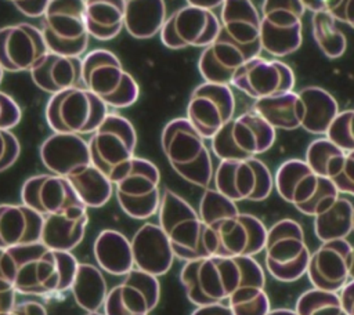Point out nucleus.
I'll list each match as a JSON object with an SVG mask.
<instances>
[{"instance_id": "6", "label": "nucleus", "mask_w": 354, "mask_h": 315, "mask_svg": "<svg viewBox=\"0 0 354 315\" xmlns=\"http://www.w3.org/2000/svg\"><path fill=\"white\" fill-rule=\"evenodd\" d=\"M87 144L91 164L115 184L127 171L134 158L137 133L129 119L108 112Z\"/></svg>"}, {"instance_id": "56", "label": "nucleus", "mask_w": 354, "mask_h": 315, "mask_svg": "<svg viewBox=\"0 0 354 315\" xmlns=\"http://www.w3.org/2000/svg\"><path fill=\"white\" fill-rule=\"evenodd\" d=\"M267 315H297L295 309H289V308H275V309H270V312Z\"/></svg>"}, {"instance_id": "28", "label": "nucleus", "mask_w": 354, "mask_h": 315, "mask_svg": "<svg viewBox=\"0 0 354 315\" xmlns=\"http://www.w3.org/2000/svg\"><path fill=\"white\" fill-rule=\"evenodd\" d=\"M32 82L43 91L57 94L72 87H84L80 57L47 52L30 70Z\"/></svg>"}, {"instance_id": "27", "label": "nucleus", "mask_w": 354, "mask_h": 315, "mask_svg": "<svg viewBox=\"0 0 354 315\" xmlns=\"http://www.w3.org/2000/svg\"><path fill=\"white\" fill-rule=\"evenodd\" d=\"M87 224V207L83 204L44 216L40 242L51 250L71 251L83 240Z\"/></svg>"}, {"instance_id": "3", "label": "nucleus", "mask_w": 354, "mask_h": 315, "mask_svg": "<svg viewBox=\"0 0 354 315\" xmlns=\"http://www.w3.org/2000/svg\"><path fill=\"white\" fill-rule=\"evenodd\" d=\"M274 188L285 202L308 217L326 210L340 193L329 178L315 174L303 159L282 162L274 175Z\"/></svg>"}, {"instance_id": "24", "label": "nucleus", "mask_w": 354, "mask_h": 315, "mask_svg": "<svg viewBox=\"0 0 354 315\" xmlns=\"http://www.w3.org/2000/svg\"><path fill=\"white\" fill-rule=\"evenodd\" d=\"M40 159L48 171L65 178L91 164L87 141L69 133L47 137L40 145Z\"/></svg>"}, {"instance_id": "8", "label": "nucleus", "mask_w": 354, "mask_h": 315, "mask_svg": "<svg viewBox=\"0 0 354 315\" xmlns=\"http://www.w3.org/2000/svg\"><path fill=\"white\" fill-rule=\"evenodd\" d=\"M274 142L275 128L253 109L234 116L210 138L212 152L218 160L257 158Z\"/></svg>"}, {"instance_id": "40", "label": "nucleus", "mask_w": 354, "mask_h": 315, "mask_svg": "<svg viewBox=\"0 0 354 315\" xmlns=\"http://www.w3.org/2000/svg\"><path fill=\"white\" fill-rule=\"evenodd\" d=\"M344 158L346 152L324 135L321 138L313 140L308 144L304 155V162L315 174L324 178H329L332 181L342 171Z\"/></svg>"}, {"instance_id": "41", "label": "nucleus", "mask_w": 354, "mask_h": 315, "mask_svg": "<svg viewBox=\"0 0 354 315\" xmlns=\"http://www.w3.org/2000/svg\"><path fill=\"white\" fill-rule=\"evenodd\" d=\"M313 37L321 52L330 59L340 58L347 50V39L337 28V21L330 12H313Z\"/></svg>"}, {"instance_id": "11", "label": "nucleus", "mask_w": 354, "mask_h": 315, "mask_svg": "<svg viewBox=\"0 0 354 315\" xmlns=\"http://www.w3.org/2000/svg\"><path fill=\"white\" fill-rule=\"evenodd\" d=\"M304 6L300 0H263L260 8V46L275 58L297 51L303 40Z\"/></svg>"}, {"instance_id": "62", "label": "nucleus", "mask_w": 354, "mask_h": 315, "mask_svg": "<svg viewBox=\"0 0 354 315\" xmlns=\"http://www.w3.org/2000/svg\"><path fill=\"white\" fill-rule=\"evenodd\" d=\"M353 232H354V209H353Z\"/></svg>"}, {"instance_id": "34", "label": "nucleus", "mask_w": 354, "mask_h": 315, "mask_svg": "<svg viewBox=\"0 0 354 315\" xmlns=\"http://www.w3.org/2000/svg\"><path fill=\"white\" fill-rule=\"evenodd\" d=\"M297 94L304 105L301 128L310 134L325 135L330 123L340 112L337 101L330 93L317 86H307Z\"/></svg>"}, {"instance_id": "33", "label": "nucleus", "mask_w": 354, "mask_h": 315, "mask_svg": "<svg viewBox=\"0 0 354 315\" xmlns=\"http://www.w3.org/2000/svg\"><path fill=\"white\" fill-rule=\"evenodd\" d=\"M126 0H84V22L90 36L106 41L124 28Z\"/></svg>"}, {"instance_id": "14", "label": "nucleus", "mask_w": 354, "mask_h": 315, "mask_svg": "<svg viewBox=\"0 0 354 315\" xmlns=\"http://www.w3.org/2000/svg\"><path fill=\"white\" fill-rule=\"evenodd\" d=\"M266 238L267 227L259 217L239 213L213 232L203 231V249L206 257H254L264 250Z\"/></svg>"}, {"instance_id": "23", "label": "nucleus", "mask_w": 354, "mask_h": 315, "mask_svg": "<svg viewBox=\"0 0 354 315\" xmlns=\"http://www.w3.org/2000/svg\"><path fill=\"white\" fill-rule=\"evenodd\" d=\"M253 57L256 55L252 51L241 47L220 29L218 36L203 47L198 69L205 82L230 86L234 73Z\"/></svg>"}, {"instance_id": "12", "label": "nucleus", "mask_w": 354, "mask_h": 315, "mask_svg": "<svg viewBox=\"0 0 354 315\" xmlns=\"http://www.w3.org/2000/svg\"><path fill=\"white\" fill-rule=\"evenodd\" d=\"M160 173L151 160L134 156L127 171L113 187L120 209L130 218L147 220L158 213L160 203Z\"/></svg>"}, {"instance_id": "26", "label": "nucleus", "mask_w": 354, "mask_h": 315, "mask_svg": "<svg viewBox=\"0 0 354 315\" xmlns=\"http://www.w3.org/2000/svg\"><path fill=\"white\" fill-rule=\"evenodd\" d=\"M220 12L221 30L241 47L260 55V12L252 0H224Z\"/></svg>"}, {"instance_id": "16", "label": "nucleus", "mask_w": 354, "mask_h": 315, "mask_svg": "<svg viewBox=\"0 0 354 315\" xmlns=\"http://www.w3.org/2000/svg\"><path fill=\"white\" fill-rule=\"evenodd\" d=\"M234 113L235 97L231 87L203 82L192 91L185 117L205 140H210Z\"/></svg>"}, {"instance_id": "43", "label": "nucleus", "mask_w": 354, "mask_h": 315, "mask_svg": "<svg viewBox=\"0 0 354 315\" xmlns=\"http://www.w3.org/2000/svg\"><path fill=\"white\" fill-rule=\"evenodd\" d=\"M297 315H347L339 293L311 287L303 292L295 304Z\"/></svg>"}, {"instance_id": "37", "label": "nucleus", "mask_w": 354, "mask_h": 315, "mask_svg": "<svg viewBox=\"0 0 354 315\" xmlns=\"http://www.w3.org/2000/svg\"><path fill=\"white\" fill-rule=\"evenodd\" d=\"M76 304L86 312L100 311L104 305L108 286L102 271L87 262H79L76 274L69 289Z\"/></svg>"}, {"instance_id": "1", "label": "nucleus", "mask_w": 354, "mask_h": 315, "mask_svg": "<svg viewBox=\"0 0 354 315\" xmlns=\"http://www.w3.org/2000/svg\"><path fill=\"white\" fill-rule=\"evenodd\" d=\"M206 140L187 117L171 119L162 130V151L171 169L187 182L207 188L213 180V162Z\"/></svg>"}, {"instance_id": "51", "label": "nucleus", "mask_w": 354, "mask_h": 315, "mask_svg": "<svg viewBox=\"0 0 354 315\" xmlns=\"http://www.w3.org/2000/svg\"><path fill=\"white\" fill-rule=\"evenodd\" d=\"M306 10L311 12H333L342 0H300Z\"/></svg>"}, {"instance_id": "58", "label": "nucleus", "mask_w": 354, "mask_h": 315, "mask_svg": "<svg viewBox=\"0 0 354 315\" xmlns=\"http://www.w3.org/2000/svg\"><path fill=\"white\" fill-rule=\"evenodd\" d=\"M1 250H3V249H0V256H1ZM0 290H14L12 286L4 279L3 274H1V268H0Z\"/></svg>"}, {"instance_id": "31", "label": "nucleus", "mask_w": 354, "mask_h": 315, "mask_svg": "<svg viewBox=\"0 0 354 315\" xmlns=\"http://www.w3.org/2000/svg\"><path fill=\"white\" fill-rule=\"evenodd\" d=\"M94 258L101 271L124 276L134 268L130 239L116 229H102L93 245Z\"/></svg>"}, {"instance_id": "54", "label": "nucleus", "mask_w": 354, "mask_h": 315, "mask_svg": "<svg viewBox=\"0 0 354 315\" xmlns=\"http://www.w3.org/2000/svg\"><path fill=\"white\" fill-rule=\"evenodd\" d=\"M15 290H0V312L10 311L15 304Z\"/></svg>"}, {"instance_id": "36", "label": "nucleus", "mask_w": 354, "mask_h": 315, "mask_svg": "<svg viewBox=\"0 0 354 315\" xmlns=\"http://www.w3.org/2000/svg\"><path fill=\"white\" fill-rule=\"evenodd\" d=\"M77 260L71 251L51 250L43 256L40 268V289L41 294L61 293L69 290L76 274Z\"/></svg>"}, {"instance_id": "52", "label": "nucleus", "mask_w": 354, "mask_h": 315, "mask_svg": "<svg viewBox=\"0 0 354 315\" xmlns=\"http://www.w3.org/2000/svg\"><path fill=\"white\" fill-rule=\"evenodd\" d=\"M191 315H234L227 303H213L206 305H198Z\"/></svg>"}, {"instance_id": "59", "label": "nucleus", "mask_w": 354, "mask_h": 315, "mask_svg": "<svg viewBox=\"0 0 354 315\" xmlns=\"http://www.w3.org/2000/svg\"><path fill=\"white\" fill-rule=\"evenodd\" d=\"M0 315H17L14 311H12V308L10 309V311H6V312H0Z\"/></svg>"}, {"instance_id": "4", "label": "nucleus", "mask_w": 354, "mask_h": 315, "mask_svg": "<svg viewBox=\"0 0 354 315\" xmlns=\"http://www.w3.org/2000/svg\"><path fill=\"white\" fill-rule=\"evenodd\" d=\"M82 80L84 88L97 95L108 108H129L140 95L136 79L123 69L119 58L105 48H95L84 55Z\"/></svg>"}, {"instance_id": "50", "label": "nucleus", "mask_w": 354, "mask_h": 315, "mask_svg": "<svg viewBox=\"0 0 354 315\" xmlns=\"http://www.w3.org/2000/svg\"><path fill=\"white\" fill-rule=\"evenodd\" d=\"M12 311L17 315H47L46 307L39 301H33V300H26V301L14 304Z\"/></svg>"}, {"instance_id": "61", "label": "nucleus", "mask_w": 354, "mask_h": 315, "mask_svg": "<svg viewBox=\"0 0 354 315\" xmlns=\"http://www.w3.org/2000/svg\"><path fill=\"white\" fill-rule=\"evenodd\" d=\"M3 75H4V69L0 66V83H1V80H3Z\"/></svg>"}, {"instance_id": "39", "label": "nucleus", "mask_w": 354, "mask_h": 315, "mask_svg": "<svg viewBox=\"0 0 354 315\" xmlns=\"http://www.w3.org/2000/svg\"><path fill=\"white\" fill-rule=\"evenodd\" d=\"M354 204L346 198H337L326 210L314 217V233L321 242L347 239L353 232Z\"/></svg>"}, {"instance_id": "13", "label": "nucleus", "mask_w": 354, "mask_h": 315, "mask_svg": "<svg viewBox=\"0 0 354 315\" xmlns=\"http://www.w3.org/2000/svg\"><path fill=\"white\" fill-rule=\"evenodd\" d=\"M214 188L235 203L263 202L274 189V175L257 158L220 160L213 171Z\"/></svg>"}, {"instance_id": "18", "label": "nucleus", "mask_w": 354, "mask_h": 315, "mask_svg": "<svg viewBox=\"0 0 354 315\" xmlns=\"http://www.w3.org/2000/svg\"><path fill=\"white\" fill-rule=\"evenodd\" d=\"M159 300L158 276L133 268L119 285L108 290L102 307L105 315H149Z\"/></svg>"}, {"instance_id": "53", "label": "nucleus", "mask_w": 354, "mask_h": 315, "mask_svg": "<svg viewBox=\"0 0 354 315\" xmlns=\"http://www.w3.org/2000/svg\"><path fill=\"white\" fill-rule=\"evenodd\" d=\"M340 303L347 315H354V280H348L339 292Z\"/></svg>"}, {"instance_id": "5", "label": "nucleus", "mask_w": 354, "mask_h": 315, "mask_svg": "<svg viewBox=\"0 0 354 315\" xmlns=\"http://www.w3.org/2000/svg\"><path fill=\"white\" fill-rule=\"evenodd\" d=\"M266 271L278 282L292 283L307 272L310 249L304 229L293 218H282L267 228L264 245Z\"/></svg>"}, {"instance_id": "25", "label": "nucleus", "mask_w": 354, "mask_h": 315, "mask_svg": "<svg viewBox=\"0 0 354 315\" xmlns=\"http://www.w3.org/2000/svg\"><path fill=\"white\" fill-rule=\"evenodd\" d=\"M130 243L134 268L158 278L170 271L176 257L167 236L158 224H142L134 232Z\"/></svg>"}, {"instance_id": "35", "label": "nucleus", "mask_w": 354, "mask_h": 315, "mask_svg": "<svg viewBox=\"0 0 354 315\" xmlns=\"http://www.w3.org/2000/svg\"><path fill=\"white\" fill-rule=\"evenodd\" d=\"M165 21V0H126L124 29L130 36L151 39L160 32Z\"/></svg>"}, {"instance_id": "17", "label": "nucleus", "mask_w": 354, "mask_h": 315, "mask_svg": "<svg viewBox=\"0 0 354 315\" xmlns=\"http://www.w3.org/2000/svg\"><path fill=\"white\" fill-rule=\"evenodd\" d=\"M296 79L292 68L279 59L256 55L248 59L232 76L230 86L253 99L292 91Z\"/></svg>"}, {"instance_id": "47", "label": "nucleus", "mask_w": 354, "mask_h": 315, "mask_svg": "<svg viewBox=\"0 0 354 315\" xmlns=\"http://www.w3.org/2000/svg\"><path fill=\"white\" fill-rule=\"evenodd\" d=\"M340 193L354 196V151L346 152L344 163L339 175L332 180Z\"/></svg>"}, {"instance_id": "55", "label": "nucleus", "mask_w": 354, "mask_h": 315, "mask_svg": "<svg viewBox=\"0 0 354 315\" xmlns=\"http://www.w3.org/2000/svg\"><path fill=\"white\" fill-rule=\"evenodd\" d=\"M185 1H187L188 6L209 10V11H213L216 8H221V6L224 3V0H185Z\"/></svg>"}, {"instance_id": "22", "label": "nucleus", "mask_w": 354, "mask_h": 315, "mask_svg": "<svg viewBox=\"0 0 354 315\" xmlns=\"http://www.w3.org/2000/svg\"><path fill=\"white\" fill-rule=\"evenodd\" d=\"M21 200L43 217L82 204L68 178L53 173L29 177L21 188Z\"/></svg>"}, {"instance_id": "10", "label": "nucleus", "mask_w": 354, "mask_h": 315, "mask_svg": "<svg viewBox=\"0 0 354 315\" xmlns=\"http://www.w3.org/2000/svg\"><path fill=\"white\" fill-rule=\"evenodd\" d=\"M40 30L50 52L66 57L84 54L90 36L84 22V0H50Z\"/></svg>"}, {"instance_id": "48", "label": "nucleus", "mask_w": 354, "mask_h": 315, "mask_svg": "<svg viewBox=\"0 0 354 315\" xmlns=\"http://www.w3.org/2000/svg\"><path fill=\"white\" fill-rule=\"evenodd\" d=\"M15 8L28 18H40L44 15L50 0H8Z\"/></svg>"}, {"instance_id": "57", "label": "nucleus", "mask_w": 354, "mask_h": 315, "mask_svg": "<svg viewBox=\"0 0 354 315\" xmlns=\"http://www.w3.org/2000/svg\"><path fill=\"white\" fill-rule=\"evenodd\" d=\"M348 280H354V246H351L350 265H348Z\"/></svg>"}, {"instance_id": "32", "label": "nucleus", "mask_w": 354, "mask_h": 315, "mask_svg": "<svg viewBox=\"0 0 354 315\" xmlns=\"http://www.w3.org/2000/svg\"><path fill=\"white\" fill-rule=\"evenodd\" d=\"M252 109L275 130H296L304 117V105L293 90L254 99Z\"/></svg>"}, {"instance_id": "29", "label": "nucleus", "mask_w": 354, "mask_h": 315, "mask_svg": "<svg viewBox=\"0 0 354 315\" xmlns=\"http://www.w3.org/2000/svg\"><path fill=\"white\" fill-rule=\"evenodd\" d=\"M44 217L22 204H0V249L40 242Z\"/></svg>"}, {"instance_id": "49", "label": "nucleus", "mask_w": 354, "mask_h": 315, "mask_svg": "<svg viewBox=\"0 0 354 315\" xmlns=\"http://www.w3.org/2000/svg\"><path fill=\"white\" fill-rule=\"evenodd\" d=\"M330 14L337 22H343L354 29V0H342L339 7Z\"/></svg>"}, {"instance_id": "44", "label": "nucleus", "mask_w": 354, "mask_h": 315, "mask_svg": "<svg viewBox=\"0 0 354 315\" xmlns=\"http://www.w3.org/2000/svg\"><path fill=\"white\" fill-rule=\"evenodd\" d=\"M325 137L344 152L354 151V109L340 111L330 123Z\"/></svg>"}, {"instance_id": "60", "label": "nucleus", "mask_w": 354, "mask_h": 315, "mask_svg": "<svg viewBox=\"0 0 354 315\" xmlns=\"http://www.w3.org/2000/svg\"><path fill=\"white\" fill-rule=\"evenodd\" d=\"M86 315H105V314H101L100 311H94V312H87Z\"/></svg>"}, {"instance_id": "7", "label": "nucleus", "mask_w": 354, "mask_h": 315, "mask_svg": "<svg viewBox=\"0 0 354 315\" xmlns=\"http://www.w3.org/2000/svg\"><path fill=\"white\" fill-rule=\"evenodd\" d=\"M156 214L158 225L167 236L176 258L185 262L206 257L202 221L198 211L184 198L165 188Z\"/></svg>"}, {"instance_id": "45", "label": "nucleus", "mask_w": 354, "mask_h": 315, "mask_svg": "<svg viewBox=\"0 0 354 315\" xmlns=\"http://www.w3.org/2000/svg\"><path fill=\"white\" fill-rule=\"evenodd\" d=\"M21 145L11 130H0V173L10 169L19 158Z\"/></svg>"}, {"instance_id": "30", "label": "nucleus", "mask_w": 354, "mask_h": 315, "mask_svg": "<svg viewBox=\"0 0 354 315\" xmlns=\"http://www.w3.org/2000/svg\"><path fill=\"white\" fill-rule=\"evenodd\" d=\"M266 274L259 265H246L242 269L236 290L227 304L234 315H267L271 309L270 297L264 289Z\"/></svg>"}, {"instance_id": "2", "label": "nucleus", "mask_w": 354, "mask_h": 315, "mask_svg": "<svg viewBox=\"0 0 354 315\" xmlns=\"http://www.w3.org/2000/svg\"><path fill=\"white\" fill-rule=\"evenodd\" d=\"M241 280L236 257L207 256L185 261L180 269V282L185 296L195 307L227 303Z\"/></svg>"}, {"instance_id": "15", "label": "nucleus", "mask_w": 354, "mask_h": 315, "mask_svg": "<svg viewBox=\"0 0 354 315\" xmlns=\"http://www.w3.org/2000/svg\"><path fill=\"white\" fill-rule=\"evenodd\" d=\"M220 29V19L213 11L187 4L166 18L159 33L165 47L180 50L209 46Z\"/></svg>"}, {"instance_id": "19", "label": "nucleus", "mask_w": 354, "mask_h": 315, "mask_svg": "<svg viewBox=\"0 0 354 315\" xmlns=\"http://www.w3.org/2000/svg\"><path fill=\"white\" fill-rule=\"evenodd\" d=\"M48 52L41 30L22 22L0 28V66L7 72H30Z\"/></svg>"}, {"instance_id": "46", "label": "nucleus", "mask_w": 354, "mask_h": 315, "mask_svg": "<svg viewBox=\"0 0 354 315\" xmlns=\"http://www.w3.org/2000/svg\"><path fill=\"white\" fill-rule=\"evenodd\" d=\"M22 117V111L12 97L0 91V130L14 128Z\"/></svg>"}, {"instance_id": "21", "label": "nucleus", "mask_w": 354, "mask_h": 315, "mask_svg": "<svg viewBox=\"0 0 354 315\" xmlns=\"http://www.w3.org/2000/svg\"><path fill=\"white\" fill-rule=\"evenodd\" d=\"M47 249L41 242H35L1 250V274L15 292L43 296L39 278L43 256Z\"/></svg>"}, {"instance_id": "9", "label": "nucleus", "mask_w": 354, "mask_h": 315, "mask_svg": "<svg viewBox=\"0 0 354 315\" xmlns=\"http://www.w3.org/2000/svg\"><path fill=\"white\" fill-rule=\"evenodd\" d=\"M108 115V106L84 87H72L53 94L44 116L54 133L93 134Z\"/></svg>"}, {"instance_id": "38", "label": "nucleus", "mask_w": 354, "mask_h": 315, "mask_svg": "<svg viewBox=\"0 0 354 315\" xmlns=\"http://www.w3.org/2000/svg\"><path fill=\"white\" fill-rule=\"evenodd\" d=\"M68 181L73 187L80 203L87 209L105 206L113 193L112 181L93 164L69 175Z\"/></svg>"}, {"instance_id": "42", "label": "nucleus", "mask_w": 354, "mask_h": 315, "mask_svg": "<svg viewBox=\"0 0 354 315\" xmlns=\"http://www.w3.org/2000/svg\"><path fill=\"white\" fill-rule=\"evenodd\" d=\"M198 214L205 232H213L224 221L239 214L238 204L218 192L216 188H206L198 207Z\"/></svg>"}, {"instance_id": "20", "label": "nucleus", "mask_w": 354, "mask_h": 315, "mask_svg": "<svg viewBox=\"0 0 354 315\" xmlns=\"http://www.w3.org/2000/svg\"><path fill=\"white\" fill-rule=\"evenodd\" d=\"M351 243L347 239L321 242L310 256L307 278L313 287L339 293L348 282Z\"/></svg>"}]
</instances>
